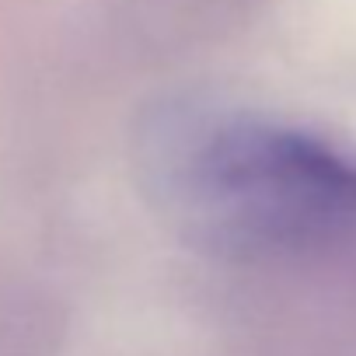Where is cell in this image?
Segmentation results:
<instances>
[{
	"mask_svg": "<svg viewBox=\"0 0 356 356\" xmlns=\"http://www.w3.org/2000/svg\"><path fill=\"white\" fill-rule=\"evenodd\" d=\"M154 217L213 259H280L356 234V154L207 95H168L133 129Z\"/></svg>",
	"mask_w": 356,
	"mask_h": 356,
	"instance_id": "6da1fadb",
	"label": "cell"
}]
</instances>
